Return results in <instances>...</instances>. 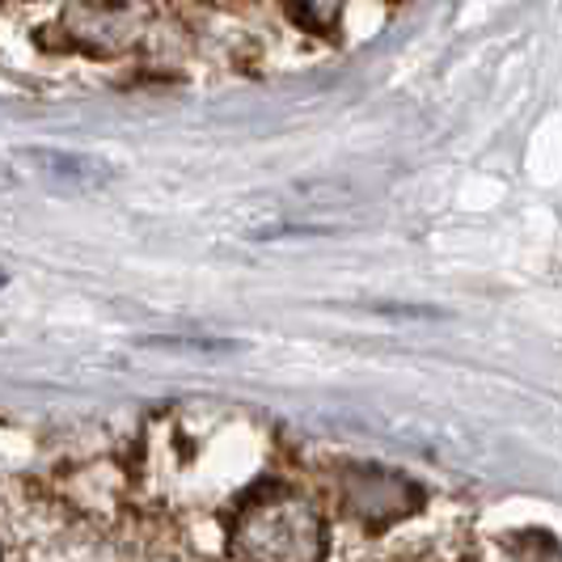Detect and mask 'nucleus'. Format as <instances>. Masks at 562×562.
Here are the masks:
<instances>
[{
    "label": "nucleus",
    "mask_w": 562,
    "mask_h": 562,
    "mask_svg": "<svg viewBox=\"0 0 562 562\" xmlns=\"http://www.w3.org/2000/svg\"><path fill=\"white\" fill-rule=\"evenodd\" d=\"M4 182H13V173H9V169L0 166V187H4Z\"/></svg>",
    "instance_id": "obj_4"
},
{
    "label": "nucleus",
    "mask_w": 562,
    "mask_h": 562,
    "mask_svg": "<svg viewBox=\"0 0 562 562\" xmlns=\"http://www.w3.org/2000/svg\"><path fill=\"white\" fill-rule=\"evenodd\" d=\"M326 520L301 495H267L241 512L228 550L237 562H322L326 559Z\"/></svg>",
    "instance_id": "obj_1"
},
{
    "label": "nucleus",
    "mask_w": 562,
    "mask_h": 562,
    "mask_svg": "<svg viewBox=\"0 0 562 562\" xmlns=\"http://www.w3.org/2000/svg\"><path fill=\"white\" fill-rule=\"evenodd\" d=\"M18 161H26L34 173L64 182V187H106L114 178V166L89 153H68V148H22Z\"/></svg>",
    "instance_id": "obj_2"
},
{
    "label": "nucleus",
    "mask_w": 562,
    "mask_h": 562,
    "mask_svg": "<svg viewBox=\"0 0 562 562\" xmlns=\"http://www.w3.org/2000/svg\"><path fill=\"white\" fill-rule=\"evenodd\" d=\"M4 283H9V276H4V271H0V288H4Z\"/></svg>",
    "instance_id": "obj_5"
},
{
    "label": "nucleus",
    "mask_w": 562,
    "mask_h": 562,
    "mask_svg": "<svg viewBox=\"0 0 562 562\" xmlns=\"http://www.w3.org/2000/svg\"><path fill=\"white\" fill-rule=\"evenodd\" d=\"M140 347H161V351H207V356H221V351H241L246 342H233V338H178V335H153V338H140Z\"/></svg>",
    "instance_id": "obj_3"
}]
</instances>
